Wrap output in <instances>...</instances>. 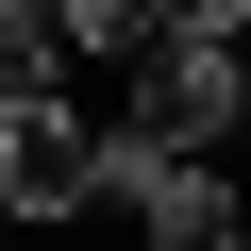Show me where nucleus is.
I'll use <instances>...</instances> for the list:
<instances>
[{
  "mask_svg": "<svg viewBox=\"0 0 251 251\" xmlns=\"http://www.w3.org/2000/svg\"><path fill=\"white\" fill-rule=\"evenodd\" d=\"M234 168H251V50H234Z\"/></svg>",
  "mask_w": 251,
  "mask_h": 251,
  "instance_id": "423d86ee",
  "label": "nucleus"
},
{
  "mask_svg": "<svg viewBox=\"0 0 251 251\" xmlns=\"http://www.w3.org/2000/svg\"><path fill=\"white\" fill-rule=\"evenodd\" d=\"M100 134H134V151H218V168H234V34H168L134 84H100Z\"/></svg>",
  "mask_w": 251,
  "mask_h": 251,
  "instance_id": "f03ea898",
  "label": "nucleus"
},
{
  "mask_svg": "<svg viewBox=\"0 0 251 251\" xmlns=\"http://www.w3.org/2000/svg\"><path fill=\"white\" fill-rule=\"evenodd\" d=\"M67 34H50V0H0V100H67Z\"/></svg>",
  "mask_w": 251,
  "mask_h": 251,
  "instance_id": "39448f33",
  "label": "nucleus"
},
{
  "mask_svg": "<svg viewBox=\"0 0 251 251\" xmlns=\"http://www.w3.org/2000/svg\"><path fill=\"white\" fill-rule=\"evenodd\" d=\"M100 218H134L151 251H251V168H218V151H134V134H100Z\"/></svg>",
  "mask_w": 251,
  "mask_h": 251,
  "instance_id": "f257e3e1",
  "label": "nucleus"
},
{
  "mask_svg": "<svg viewBox=\"0 0 251 251\" xmlns=\"http://www.w3.org/2000/svg\"><path fill=\"white\" fill-rule=\"evenodd\" d=\"M50 34H67V67H117V84H134L168 50V0H50Z\"/></svg>",
  "mask_w": 251,
  "mask_h": 251,
  "instance_id": "20e7f679",
  "label": "nucleus"
},
{
  "mask_svg": "<svg viewBox=\"0 0 251 251\" xmlns=\"http://www.w3.org/2000/svg\"><path fill=\"white\" fill-rule=\"evenodd\" d=\"M100 218V117L84 100H0V234Z\"/></svg>",
  "mask_w": 251,
  "mask_h": 251,
  "instance_id": "7ed1b4c3",
  "label": "nucleus"
}]
</instances>
